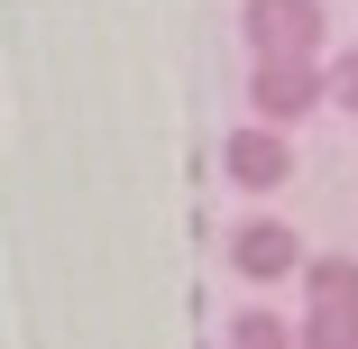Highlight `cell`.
Segmentation results:
<instances>
[{
    "instance_id": "7a4b0ae2",
    "label": "cell",
    "mask_w": 358,
    "mask_h": 349,
    "mask_svg": "<svg viewBox=\"0 0 358 349\" xmlns=\"http://www.w3.org/2000/svg\"><path fill=\"white\" fill-rule=\"evenodd\" d=\"M322 0H239L248 55H322Z\"/></svg>"
},
{
    "instance_id": "52a82bcc",
    "label": "cell",
    "mask_w": 358,
    "mask_h": 349,
    "mask_svg": "<svg viewBox=\"0 0 358 349\" xmlns=\"http://www.w3.org/2000/svg\"><path fill=\"white\" fill-rule=\"evenodd\" d=\"M303 349H358V313H303Z\"/></svg>"
},
{
    "instance_id": "8992f818",
    "label": "cell",
    "mask_w": 358,
    "mask_h": 349,
    "mask_svg": "<svg viewBox=\"0 0 358 349\" xmlns=\"http://www.w3.org/2000/svg\"><path fill=\"white\" fill-rule=\"evenodd\" d=\"M221 349H303V322H275L257 304V313H230V340Z\"/></svg>"
},
{
    "instance_id": "6da1fadb",
    "label": "cell",
    "mask_w": 358,
    "mask_h": 349,
    "mask_svg": "<svg viewBox=\"0 0 358 349\" xmlns=\"http://www.w3.org/2000/svg\"><path fill=\"white\" fill-rule=\"evenodd\" d=\"M331 101V55H248V120L303 129Z\"/></svg>"
},
{
    "instance_id": "ba28073f",
    "label": "cell",
    "mask_w": 358,
    "mask_h": 349,
    "mask_svg": "<svg viewBox=\"0 0 358 349\" xmlns=\"http://www.w3.org/2000/svg\"><path fill=\"white\" fill-rule=\"evenodd\" d=\"M331 101H340V111H358V46H340V55H331Z\"/></svg>"
},
{
    "instance_id": "5b68a950",
    "label": "cell",
    "mask_w": 358,
    "mask_h": 349,
    "mask_svg": "<svg viewBox=\"0 0 358 349\" xmlns=\"http://www.w3.org/2000/svg\"><path fill=\"white\" fill-rule=\"evenodd\" d=\"M303 313H358V257L349 248H322V257H303Z\"/></svg>"
},
{
    "instance_id": "3957f363",
    "label": "cell",
    "mask_w": 358,
    "mask_h": 349,
    "mask_svg": "<svg viewBox=\"0 0 358 349\" xmlns=\"http://www.w3.org/2000/svg\"><path fill=\"white\" fill-rule=\"evenodd\" d=\"M221 175L239 193H275L285 175H294V129H266V120H239L221 138Z\"/></svg>"
},
{
    "instance_id": "277c9868",
    "label": "cell",
    "mask_w": 358,
    "mask_h": 349,
    "mask_svg": "<svg viewBox=\"0 0 358 349\" xmlns=\"http://www.w3.org/2000/svg\"><path fill=\"white\" fill-rule=\"evenodd\" d=\"M303 257H313V248L285 230L275 212H248V221L230 230V266L248 276V285H285V276H303Z\"/></svg>"
}]
</instances>
